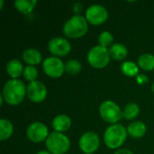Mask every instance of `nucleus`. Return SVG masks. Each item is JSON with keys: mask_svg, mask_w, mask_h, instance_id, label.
I'll list each match as a JSON object with an SVG mask.
<instances>
[{"mask_svg": "<svg viewBox=\"0 0 154 154\" xmlns=\"http://www.w3.org/2000/svg\"><path fill=\"white\" fill-rule=\"evenodd\" d=\"M25 84L19 79H11L7 80L2 89L4 100L10 106H17L21 104L26 96Z\"/></svg>", "mask_w": 154, "mask_h": 154, "instance_id": "nucleus-1", "label": "nucleus"}, {"mask_svg": "<svg viewBox=\"0 0 154 154\" xmlns=\"http://www.w3.org/2000/svg\"><path fill=\"white\" fill-rule=\"evenodd\" d=\"M88 30V22L85 16L81 14H74L69 18L62 27L65 36L77 39L84 36Z\"/></svg>", "mask_w": 154, "mask_h": 154, "instance_id": "nucleus-2", "label": "nucleus"}, {"mask_svg": "<svg viewBox=\"0 0 154 154\" xmlns=\"http://www.w3.org/2000/svg\"><path fill=\"white\" fill-rule=\"evenodd\" d=\"M127 135V129L123 125H110L104 133V142L109 149H117L125 143Z\"/></svg>", "mask_w": 154, "mask_h": 154, "instance_id": "nucleus-3", "label": "nucleus"}, {"mask_svg": "<svg viewBox=\"0 0 154 154\" xmlns=\"http://www.w3.org/2000/svg\"><path fill=\"white\" fill-rule=\"evenodd\" d=\"M45 145L51 154H65L70 147V140L63 133L53 131L47 137Z\"/></svg>", "mask_w": 154, "mask_h": 154, "instance_id": "nucleus-4", "label": "nucleus"}, {"mask_svg": "<svg viewBox=\"0 0 154 154\" xmlns=\"http://www.w3.org/2000/svg\"><path fill=\"white\" fill-rule=\"evenodd\" d=\"M99 115L101 118L110 125L117 124L123 117V110L113 100H105L99 106Z\"/></svg>", "mask_w": 154, "mask_h": 154, "instance_id": "nucleus-5", "label": "nucleus"}, {"mask_svg": "<svg viewBox=\"0 0 154 154\" xmlns=\"http://www.w3.org/2000/svg\"><path fill=\"white\" fill-rule=\"evenodd\" d=\"M87 58L88 63L92 67L96 69H103L108 65L111 56L109 53V49L101 45H96L88 51Z\"/></svg>", "mask_w": 154, "mask_h": 154, "instance_id": "nucleus-6", "label": "nucleus"}, {"mask_svg": "<svg viewBox=\"0 0 154 154\" xmlns=\"http://www.w3.org/2000/svg\"><path fill=\"white\" fill-rule=\"evenodd\" d=\"M42 69L51 78H60L65 72V64L56 56H49L42 62Z\"/></svg>", "mask_w": 154, "mask_h": 154, "instance_id": "nucleus-7", "label": "nucleus"}, {"mask_svg": "<svg viewBox=\"0 0 154 154\" xmlns=\"http://www.w3.org/2000/svg\"><path fill=\"white\" fill-rule=\"evenodd\" d=\"M85 17L91 24H102L108 18V11L104 5L99 4H94L87 8Z\"/></svg>", "mask_w": 154, "mask_h": 154, "instance_id": "nucleus-8", "label": "nucleus"}, {"mask_svg": "<svg viewBox=\"0 0 154 154\" xmlns=\"http://www.w3.org/2000/svg\"><path fill=\"white\" fill-rule=\"evenodd\" d=\"M99 145L100 137L97 133L92 131L84 133L79 140V146L85 154L94 153L99 148Z\"/></svg>", "mask_w": 154, "mask_h": 154, "instance_id": "nucleus-9", "label": "nucleus"}, {"mask_svg": "<svg viewBox=\"0 0 154 154\" xmlns=\"http://www.w3.org/2000/svg\"><path fill=\"white\" fill-rule=\"evenodd\" d=\"M49 134L50 133L47 125L39 121L31 123L26 129V136L32 143H42L46 141Z\"/></svg>", "mask_w": 154, "mask_h": 154, "instance_id": "nucleus-10", "label": "nucleus"}, {"mask_svg": "<svg viewBox=\"0 0 154 154\" xmlns=\"http://www.w3.org/2000/svg\"><path fill=\"white\" fill-rule=\"evenodd\" d=\"M49 51L56 57H62L69 54L71 51L70 42L64 37L56 36L51 38L48 42Z\"/></svg>", "mask_w": 154, "mask_h": 154, "instance_id": "nucleus-11", "label": "nucleus"}, {"mask_svg": "<svg viewBox=\"0 0 154 154\" xmlns=\"http://www.w3.org/2000/svg\"><path fill=\"white\" fill-rule=\"evenodd\" d=\"M48 94L46 86L39 80L29 82L26 88V96L33 103L42 102Z\"/></svg>", "mask_w": 154, "mask_h": 154, "instance_id": "nucleus-12", "label": "nucleus"}, {"mask_svg": "<svg viewBox=\"0 0 154 154\" xmlns=\"http://www.w3.org/2000/svg\"><path fill=\"white\" fill-rule=\"evenodd\" d=\"M71 118L65 114H60L56 116L51 123V126L55 132L63 133L68 131L71 126Z\"/></svg>", "mask_w": 154, "mask_h": 154, "instance_id": "nucleus-13", "label": "nucleus"}, {"mask_svg": "<svg viewBox=\"0 0 154 154\" xmlns=\"http://www.w3.org/2000/svg\"><path fill=\"white\" fill-rule=\"evenodd\" d=\"M22 59L26 64L35 66L42 62V55L40 52V51H38L35 48H27L23 51Z\"/></svg>", "mask_w": 154, "mask_h": 154, "instance_id": "nucleus-14", "label": "nucleus"}, {"mask_svg": "<svg viewBox=\"0 0 154 154\" xmlns=\"http://www.w3.org/2000/svg\"><path fill=\"white\" fill-rule=\"evenodd\" d=\"M23 69L24 68L23 63L17 59L10 60L5 66L6 73L11 77V79H19V77L23 74Z\"/></svg>", "mask_w": 154, "mask_h": 154, "instance_id": "nucleus-15", "label": "nucleus"}, {"mask_svg": "<svg viewBox=\"0 0 154 154\" xmlns=\"http://www.w3.org/2000/svg\"><path fill=\"white\" fill-rule=\"evenodd\" d=\"M126 129L128 134L134 139L142 138L143 136H144L147 131V127L145 124L141 121H134L130 123Z\"/></svg>", "mask_w": 154, "mask_h": 154, "instance_id": "nucleus-16", "label": "nucleus"}, {"mask_svg": "<svg viewBox=\"0 0 154 154\" xmlns=\"http://www.w3.org/2000/svg\"><path fill=\"white\" fill-rule=\"evenodd\" d=\"M109 53L112 59L117 60H123L128 55V49L123 43L115 42L109 48Z\"/></svg>", "mask_w": 154, "mask_h": 154, "instance_id": "nucleus-17", "label": "nucleus"}, {"mask_svg": "<svg viewBox=\"0 0 154 154\" xmlns=\"http://www.w3.org/2000/svg\"><path fill=\"white\" fill-rule=\"evenodd\" d=\"M137 64L143 70H152L154 69V55L152 53H143L140 55Z\"/></svg>", "mask_w": 154, "mask_h": 154, "instance_id": "nucleus-18", "label": "nucleus"}, {"mask_svg": "<svg viewBox=\"0 0 154 154\" xmlns=\"http://www.w3.org/2000/svg\"><path fill=\"white\" fill-rule=\"evenodd\" d=\"M14 133L13 124L5 118L0 119V141H5L9 139Z\"/></svg>", "mask_w": 154, "mask_h": 154, "instance_id": "nucleus-19", "label": "nucleus"}, {"mask_svg": "<svg viewBox=\"0 0 154 154\" xmlns=\"http://www.w3.org/2000/svg\"><path fill=\"white\" fill-rule=\"evenodd\" d=\"M37 4L36 0H15L14 6L22 14H27L32 12Z\"/></svg>", "mask_w": 154, "mask_h": 154, "instance_id": "nucleus-20", "label": "nucleus"}, {"mask_svg": "<svg viewBox=\"0 0 154 154\" xmlns=\"http://www.w3.org/2000/svg\"><path fill=\"white\" fill-rule=\"evenodd\" d=\"M122 72L128 77H137L139 73V66L134 61H124L121 65Z\"/></svg>", "mask_w": 154, "mask_h": 154, "instance_id": "nucleus-21", "label": "nucleus"}, {"mask_svg": "<svg viewBox=\"0 0 154 154\" xmlns=\"http://www.w3.org/2000/svg\"><path fill=\"white\" fill-rule=\"evenodd\" d=\"M139 114H140V106L134 102L128 103L123 110V116L127 120L134 119L139 116Z\"/></svg>", "mask_w": 154, "mask_h": 154, "instance_id": "nucleus-22", "label": "nucleus"}, {"mask_svg": "<svg viewBox=\"0 0 154 154\" xmlns=\"http://www.w3.org/2000/svg\"><path fill=\"white\" fill-rule=\"evenodd\" d=\"M97 42H98V45H101V46L108 49V47L110 48L115 43L114 42V35L109 31H104L98 35Z\"/></svg>", "mask_w": 154, "mask_h": 154, "instance_id": "nucleus-23", "label": "nucleus"}, {"mask_svg": "<svg viewBox=\"0 0 154 154\" xmlns=\"http://www.w3.org/2000/svg\"><path fill=\"white\" fill-rule=\"evenodd\" d=\"M82 65L81 63L75 59L69 60L65 63V71L69 75H77L81 71Z\"/></svg>", "mask_w": 154, "mask_h": 154, "instance_id": "nucleus-24", "label": "nucleus"}, {"mask_svg": "<svg viewBox=\"0 0 154 154\" xmlns=\"http://www.w3.org/2000/svg\"><path fill=\"white\" fill-rule=\"evenodd\" d=\"M23 76L29 82L35 81L37 80V77H38V69L35 66L27 65L24 67Z\"/></svg>", "mask_w": 154, "mask_h": 154, "instance_id": "nucleus-25", "label": "nucleus"}, {"mask_svg": "<svg viewBox=\"0 0 154 154\" xmlns=\"http://www.w3.org/2000/svg\"><path fill=\"white\" fill-rule=\"evenodd\" d=\"M136 81H137V83H138V84H140V85H143V84L148 83L149 79H148V77H147L146 75H144V74H139V75L137 76V79H136Z\"/></svg>", "mask_w": 154, "mask_h": 154, "instance_id": "nucleus-26", "label": "nucleus"}, {"mask_svg": "<svg viewBox=\"0 0 154 154\" xmlns=\"http://www.w3.org/2000/svg\"><path fill=\"white\" fill-rule=\"evenodd\" d=\"M72 10L76 13V14H79V13L82 10V5L79 2H76L73 5H72Z\"/></svg>", "mask_w": 154, "mask_h": 154, "instance_id": "nucleus-27", "label": "nucleus"}, {"mask_svg": "<svg viewBox=\"0 0 154 154\" xmlns=\"http://www.w3.org/2000/svg\"><path fill=\"white\" fill-rule=\"evenodd\" d=\"M114 154H134L132 151H130V150H128V149H125V148H123V149H119V150H117L116 152Z\"/></svg>", "mask_w": 154, "mask_h": 154, "instance_id": "nucleus-28", "label": "nucleus"}, {"mask_svg": "<svg viewBox=\"0 0 154 154\" xmlns=\"http://www.w3.org/2000/svg\"><path fill=\"white\" fill-rule=\"evenodd\" d=\"M35 154H51L49 151H47V150H42V151H39L37 153Z\"/></svg>", "mask_w": 154, "mask_h": 154, "instance_id": "nucleus-29", "label": "nucleus"}, {"mask_svg": "<svg viewBox=\"0 0 154 154\" xmlns=\"http://www.w3.org/2000/svg\"><path fill=\"white\" fill-rule=\"evenodd\" d=\"M4 6V0H0V9H2Z\"/></svg>", "mask_w": 154, "mask_h": 154, "instance_id": "nucleus-30", "label": "nucleus"}, {"mask_svg": "<svg viewBox=\"0 0 154 154\" xmlns=\"http://www.w3.org/2000/svg\"><path fill=\"white\" fill-rule=\"evenodd\" d=\"M152 92L154 93V82L152 83Z\"/></svg>", "mask_w": 154, "mask_h": 154, "instance_id": "nucleus-31", "label": "nucleus"}, {"mask_svg": "<svg viewBox=\"0 0 154 154\" xmlns=\"http://www.w3.org/2000/svg\"><path fill=\"white\" fill-rule=\"evenodd\" d=\"M92 154H94V153H92Z\"/></svg>", "mask_w": 154, "mask_h": 154, "instance_id": "nucleus-32", "label": "nucleus"}]
</instances>
